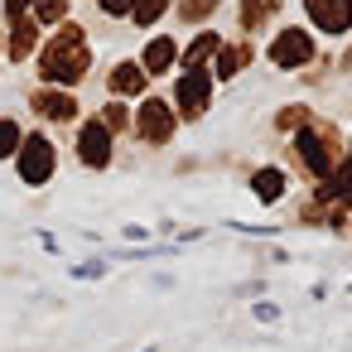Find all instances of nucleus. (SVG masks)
<instances>
[{
  "label": "nucleus",
  "mask_w": 352,
  "mask_h": 352,
  "mask_svg": "<svg viewBox=\"0 0 352 352\" xmlns=\"http://www.w3.org/2000/svg\"><path fill=\"white\" fill-rule=\"evenodd\" d=\"M309 10L318 15L323 30H342L352 20V0H309Z\"/></svg>",
  "instance_id": "obj_1"
},
{
  "label": "nucleus",
  "mask_w": 352,
  "mask_h": 352,
  "mask_svg": "<svg viewBox=\"0 0 352 352\" xmlns=\"http://www.w3.org/2000/svg\"><path fill=\"white\" fill-rule=\"evenodd\" d=\"M304 54H309V39H304V34H294V30L275 44V58H280V63H299Z\"/></svg>",
  "instance_id": "obj_2"
},
{
  "label": "nucleus",
  "mask_w": 352,
  "mask_h": 352,
  "mask_svg": "<svg viewBox=\"0 0 352 352\" xmlns=\"http://www.w3.org/2000/svg\"><path fill=\"white\" fill-rule=\"evenodd\" d=\"M39 10H44V15H58V10H63V0H39Z\"/></svg>",
  "instance_id": "obj_3"
},
{
  "label": "nucleus",
  "mask_w": 352,
  "mask_h": 352,
  "mask_svg": "<svg viewBox=\"0 0 352 352\" xmlns=\"http://www.w3.org/2000/svg\"><path fill=\"white\" fill-rule=\"evenodd\" d=\"M107 10H131V0H102Z\"/></svg>",
  "instance_id": "obj_4"
}]
</instances>
